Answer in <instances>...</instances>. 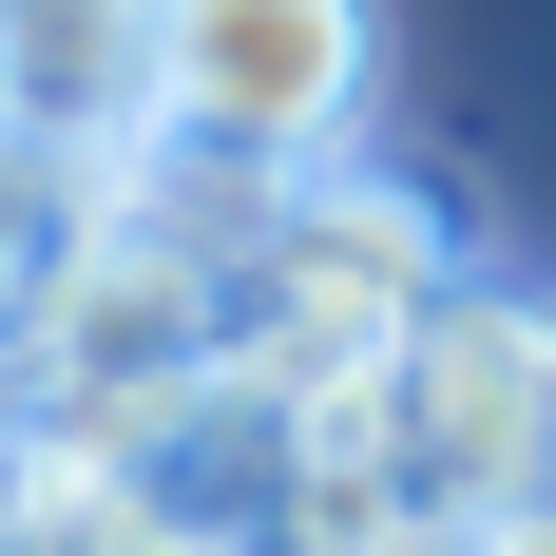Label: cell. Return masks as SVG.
<instances>
[{
    "label": "cell",
    "instance_id": "obj_4",
    "mask_svg": "<svg viewBox=\"0 0 556 556\" xmlns=\"http://www.w3.org/2000/svg\"><path fill=\"white\" fill-rule=\"evenodd\" d=\"M77 192H97V173H58V154H20V135H0V365H20V327H39L58 250H77Z\"/></svg>",
    "mask_w": 556,
    "mask_h": 556
},
{
    "label": "cell",
    "instance_id": "obj_1",
    "mask_svg": "<svg viewBox=\"0 0 556 556\" xmlns=\"http://www.w3.org/2000/svg\"><path fill=\"white\" fill-rule=\"evenodd\" d=\"M365 115H384V0H154V154L288 192L365 154Z\"/></svg>",
    "mask_w": 556,
    "mask_h": 556
},
{
    "label": "cell",
    "instance_id": "obj_2",
    "mask_svg": "<svg viewBox=\"0 0 556 556\" xmlns=\"http://www.w3.org/2000/svg\"><path fill=\"white\" fill-rule=\"evenodd\" d=\"M538 403H556V307L500 269H460L422 327L384 345V442H403V500L422 518H500L538 480Z\"/></svg>",
    "mask_w": 556,
    "mask_h": 556
},
{
    "label": "cell",
    "instance_id": "obj_3",
    "mask_svg": "<svg viewBox=\"0 0 556 556\" xmlns=\"http://www.w3.org/2000/svg\"><path fill=\"white\" fill-rule=\"evenodd\" d=\"M0 135L58 173L154 154V0H0Z\"/></svg>",
    "mask_w": 556,
    "mask_h": 556
},
{
    "label": "cell",
    "instance_id": "obj_5",
    "mask_svg": "<svg viewBox=\"0 0 556 556\" xmlns=\"http://www.w3.org/2000/svg\"><path fill=\"white\" fill-rule=\"evenodd\" d=\"M518 518H556V403H538V480H518Z\"/></svg>",
    "mask_w": 556,
    "mask_h": 556
}]
</instances>
